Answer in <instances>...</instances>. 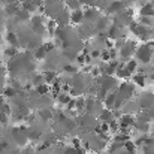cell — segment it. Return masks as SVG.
Here are the masks:
<instances>
[{"label": "cell", "mask_w": 154, "mask_h": 154, "mask_svg": "<svg viewBox=\"0 0 154 154\" xmlns=\"http://www.w3.org/2000/svg\"><path fill=\"white\" fill-rule=\"evenodd\" d=\"M138 103V106H139V109H142V111H147V109H150L151 106H154V94L153 93H142L141 96H139V99L136 100Z\"/></svg>", "instance_id": "3"}, {"label": "cell", "mask_w": 154, "mask_h": 154, "mask_svg": "<svg viewBox=\"0 0 154 154\" xmlns=\"http://www.w3.org/2000/svg\"><path fill=\"white\" fill-rule=\"evenodd\" d=\"M63 154H79V153H78V148H76V147L69 145V147H66V148L63 150Z\"/></svg>", "instance_id": "16"}, {"label": "cell", "mask_w": 154, "mask_h": 154, "mask_svg": "<svg viewBox=\"0 0 154 154\" xmlns=\"http://www.w3.org/2000/svg\"><path fill=\"white\" fill-rule=\"evenodd\" d=\"M6 41H8V44H9L11 47H15V48H18V47H20L18 36H17L14 32H9V33L6 35Z\"/></svg>", "instance_id": "12"}, {"label": "cell", "mask_w": 154, "mask_h": 154, "mask_svg": "<svg viewBox=\"0 0 154 154\" xmlns=\"http://www.w3.org/2000/svg\"><path fill=\"white\" fill-rule=\"evenodd\" d=\"M100 18V15H99V12L96 11V9H87L85 12H84V20H87V21H97Z\"/></svg>", "instance_id": "10"}, {"label": "cell", "mask_w": 154, "mask_h": 154, "mask_svg": "<svg viewBox=\"0 0 154 154\" xmlns=\"http://www.w3.org/2000/svg\"><path fill=\"white\" fill-rule=\"evenodd\" d=\"M70 21L75 23V24H81V23L84 21V11L75 9V11L72 12V15H70Z\"/></svg>", "instance_id": "9"}, {"label": "cell", "mask_w": 154, "mask_h": 154, "mask_svg": "<svg viewBox=\"0 0 154 154\" xmlns=\"http://www.w3.org/2000/svg\"><path fill=\"white\" fill-rule=\"evenodd\" d=\"M135 55L138 58V61H141L142 64H148L153 60L154 55V44H145L139 48H136Z\"/></svg>", "instance_id": "1"}, {"label": "cell", "mask_w": 154, "mask_h": 154, "mask_svg": "<svg viewBox=\"0 0 154 154\" xmlns=\"http://www.w3.org/2000/svg\"><path fill=\"white\" fill-rule=\"evenodd\" d=\"M14 17H15L17 21H27V20H30V14L27 11H24V9H18Z\"/></svg>", "instance_id": "13"}, {"label": "cell", "mask_w": 154, "mask_h": 154, "mask_svg": "<svg viewBox=\"0 0 154 154\" xmlns=\"http://www.w3.org/2000/svg\"><path fill=\"white\" fill-rule=\"evenodd\" d=\"M12 138H14V141L18 144V145H26L27 142H29V138H27V130H24V129H14L12 130Z\"/></svg>", "instance_id": "4"}, {"label": "cell", "mask_w": 154, "mask_h": 154, "mask_svg": "<svg viewBox=\"0 0 154 154\" xmlns=\"http://www.w3.org/2000/svg\"><path fill=\"white\" fill-rule=\"evenodd\" d=\"M112 2H117V0H112Z\"/></svg>", "instance_id": "20"}, {"label": "cell", "mask_w": 154, "mask_h": 154, "mask_svg": "<svg viewBox=\"0 0 154 154\" xmlns=\"http://www.w3.org/2000/svg\"><path fill=\"white\" fill-rule=\"evenodd\" d=\"M135 51H136V45H135V42H132V41H130V42H127V41H126V42H124V45L120 48V54H121V57H123V58H126V60H127V58H130V57L135 54Z\"/></svg>", "instance_id": "5"}, {"label": "cell", "mask_w": 154, "mask_h": 154, "mask_svg": "<svg viewBox=\"0 0 154 154\" xmlns=\"http://www.w3.org/2000/svg\"><path fill=\"white\" fill-rule=\"evenodd\" d=\"M141 17H147V18H154V5L153 3H145L141 6L139 9Z\"/></svg>", "instance_id": "7"}, {"label": "cell", "mask_w": 154, "mask_h": 154, "mask_svg": "<svg viewBox=\"0 0 154 154\" xmlns=\"http://www.w3.org/2000/svg\"><path fill=\"white\" fill-rule=\"evenodd\" d=\"M0 64H2V60H0Z\"/></svg>", "instance_id": "19"}, {"label": "cell", "mask_w": 154, "mask_h": 154, "mask_svg": "<svg viewBox=\"0 0 154 154\" xmlns=\"http://www.w3.org/2000/svg\"><path fill=\"white\" fill-rule=\"evenodd\" d=\"M87 154H96V153H87Z\"/></svg>", "instance_id": "18"}, {"label": "cell", "mask_w": 154, "mask_h": 154, "mask_svg": "<svg viewBox=\"0 0 154 154\" xmlns=\"http://www.w3.org/2000/svg\"><path fill=\"white\" fill-rule=\"evenodd\" d=\"M135 121H136V118L133 115H124V114H121V117L118 118V126H120V129H129L130 130L135 126Z\"/></svg>", "instance_id": "6"}, {"label": "cell", "mask_w": 154, "mask_h": 154, "mask_svg": "<svg viewBox=\"0 0 154 154\" xmlns=\"http://www.w3.org/2000/svg\"><path fill=\"white\" fill-rule=\"evenodd\" d=\"M133 84L136 85V87H145L147 85V76L145 75H142V73H136V75H133Z\"/></svg>", "instance_id": "11"}, {"label": "cell", "mask_w": 154, "mask_h": 154, "mask_svg": "<svg viewBox=\"0 0 154 154\" xmlns=\"http://www.w3.org/2000/svg\"><path fill=\"white\" fill-rule=\"evenodd\" d=\"M124 66H126V69H127V70H129V72L133 75V73H135V70L138 69V61H136V60H129Z\"/></svg>", "instance_id": "14"}, {"label": "cell", "mask_w": 154, "mask_h": 154, "mask_svg": "<svg viewBox=\"0 0 154 154\" xmlns=\"http://www.w3.org/2000/svg\"><path fill=\"white\" fill-rule=\"evenodd\" d=\"M76 121H78V126H81V127H84V129H88V130H91V129H97V126H99V118L97 117H94V115H90V114H85V112H82L78 118H76Z\"/></svg>", "instance_id": "2"}, {"label": "cell", "mask_w": 154, "mask_h": 154, "mask_svg": "<svg viewBox=\"0 0 154 154\" xmlns=\"http://www.w3.org/2000/svg\"><path fill=\"white\" fill-rule=\"evenodd\" d=\"M5 81H6V72L5 69L0 67V87H5Z\"/></svg>", "instance_id": "17"}, {"label": "cell", "mask_w": 154, "mask_h": 154, "mask_svg": "<svg viewBox=\"0 0 154 154\" xmlns=\"http://www.w3.org/2000/svg\"><path fill=\"white\" fill-rule=\"evenodd\" d=\"M38 115L42 121H50L52 118V109L51 108H41L38 111Z\"/></svg>", "instance_id": "8"}, {"label": "cell", "mask_w": 154, "mask_h": 154, "mask_svg": "<svg viewBox=\"0 0 154 154\" xmlns=\"http://www.w3.org/2000/svg\"><path fill=\"white\" fill-rule=\"evenodd\" d=\"M142 2H144V0H142Z\"/></svg>", "instance_id": "21"}, {"label": "cell", "mask_w": 154, "mask_h": 154, "mask_svg": "<svg viewBox=\"0 0 154 154\" xmlns=\"http://www.w3.org/2000/svg\"><path fill=\"white\" fill-rule=\"evenodd\" d=\"M17 54H18V50H17L15 47H8V48L5 50V55H6V57H11V58H12V57H15Z\"/></svg>", "instance_id": "15"}]
</instances>
